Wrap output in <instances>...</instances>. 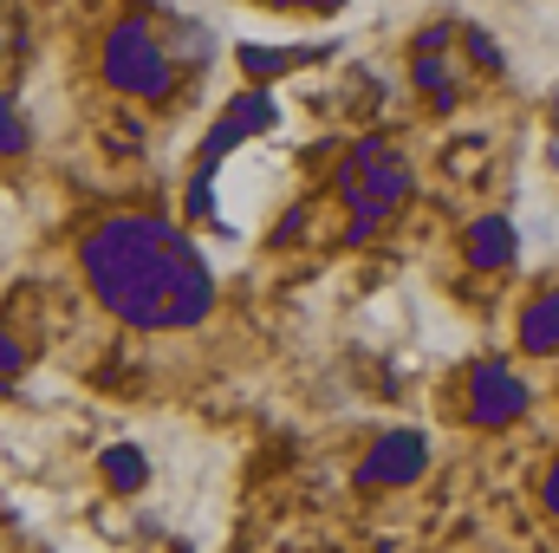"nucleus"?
<instances>
[{"label": "nucleus", "instance_id": "f257e3e1", "mask_svg": "<svg viewBox=\"0 0 559 553\" xmlns=\"http://www.w3.org/2000/svg\"><path fill=\"white\" fill-rule=\"evenodd\" d=\"M79 268L92 280V293L143 332H169V326H202L215 306V280L202 268V255L189 248L182 228L156 222V215H118L105 228L85 235Z\"/></svg>", "mask_w": 559, "mask_h": 553}, {"label": "nucleus", "instance_id": "f03ea898", "mask_svg": "<svg viewBox=\"0 0 559 553\" xmlns=\"http://www.w3.org/2000/svg\"><path fill=\"white\" fill-rule=\"evenodd\" d=\"M404 189H411V169H404V156L391 143H378V138L352 143V156L338 169V196H345V215H352V242H365L404 202Z\"/></svg>", "mask_w": 559, "mask_h": 553}, {"label": "nucleus", "instance_id": "7ed1b4c3", "mask_svg": "<svg viewBox=\"0 0 559 553\" xmlns=\"http://www.w3.org/2000/svg\"><path fill=\"white\" fill-rule=\"evenodd\" d=\"M105 79L131 98H163L169 79H176V52L150 33V20H124L105 39Z\"/></svg>", "mask_w": 559, "mask_h": 553}, {"label": "nucleus", "instance_id": "20e7f679", "mask_svg": "<svg viewBox=\"0 0 559 553\" xmlns=\"http://www.w3.org/2000/svg\"><path fill=\"white\" fill-rule=\"evenodd\" d=\"M280 111H274V98L267 92H241L222 118H215V131H209V143H202V169H215L235 143H248V138H261L267 125H274Z\"/></svg>", "mask_w": 559, "mask_h": 553}, {"label": "nucleus", "instance_id": "39448f33", "mask_svg": "<svg viewBox=\"0 0 559 553\" xmlns=\"http://www.w3.org/2000/svg\"><path fill=\"white\" fill-rule=\"evenodd\" d=\"M521 411H527V385L508 365H481L475 372V404H468V416L475 423H514Z\"/></svg>", "mask_w": 559, "mask_h": 553}, {"label": "nucleus", "instance_id": "423d86ee", "mask_svg": "<svg viewBox=\"0 0 559 553\" xmlns=\"http://www.w3.org/2000/svg\"><path fill=\"white\" fill-rule=\"evenodd\" d=\"M423 475V443L417 436H384L378 456L365 462V482H417Z\"/></svg>", "mask_w": 559, "mask_h": 553}, {"label": "nucleus", "instance_id": "0eeeda50", "mask_svg": "<svg viewBox=\"0 0 559 553\" xmlns=\"http://www.w3.org/2000/svg\"><path fill=\"white\" fill-rule=\"evenodd\" d=\"M468 261H475V268H508V261H514V228H508L501 215L475 222V228H468Z\"/></svg>", "mask_w": 559, "mask_h": 553}, {"label": "nucleus", "instance_id": "6e6552de", "mask_svg": "<svg viewBox=\"0 0 559 553\" xmlns=\"http://www.w3.org/2000/svg\"><path fill=\"white\" fill-rule=\"evenodd\" d=\"M312 59H332V46H241V66L274 79L286 66H312Z\"/></svg>", "mask_w": 559, "mask_h": 553}, {"label": "nucleus", "instance_id": "1a4fd4ad", "mask_svg": "<svg viewBox=\"0 0 559 553\" xmlns=\"http://www.w3.org/2000/svg\"><path fill=\"white\" fill-rule=\"evenodd\" d=\"M521 339H527V352H554V345H559V293H547V299H534V306H527Z\"/></svg>", "mask_w": 559, "mask_h": 553}, {"label": "nucleus", "instance_id": "9d476101", "mask_svg": "<svg viewBox=\"0 0 559 553\" xmlns=\"http://www.w3.org/2000/svg\"><path fill=\"white\" fill-rule=\"evenodd\" d=\"M176 52H189V66H209V52H215L209 26H202V20H182V26H176Z\"/></svg>", "mask_w": 559, "mask_h": 553}, {"label": "nucleus", "instance_id": "9b49d317", "mask_svg": "<svg viewBox=\"0 0 559 553\" xmlns=\"http://www.w3.org/2000/svg\"><path fill=\"white\" fill-rule=\"evenodd\" d=\"M105 475H111L118 489H138L143 482V456L138 449H111V456H105Z\"/></svg>", "mask_w": 559, "mask_h": 553}, {"label": "nucleus", "instance_id": "f8f14e48", "mask_svg": "<svg viewBox=\"0 0 559 553\" xmlns=\"http://www.w3.org/2000/svg\"><path fill=\"white\" fill-rule=\"evenodd\" d=\"M0 143H7V156H20V143H26V118H20L13 98H7V131H0Z\"/></svg>", "mask_w": 559, "mask_h": 553}, {"label": "nucleus", "instance_id": "ddd939ff", "mask_svg": "<svg viewBox=\"0 0 559 553\" xmlns=\"http://www.w3.org/2000/svg\"><path fill=\"white\" fill-rule=\"evenodd\" d=\"M468 52H475L481 66H501V46H495V39H488L481 26H468Z\"/></svg>", "mask_w": 559, "mask_h": 553}, {"label": "nucleus", "instance_id": "4468645a", "mask_svg": "<svg viewBox=\"0 0 559 553\" xmlns=\"http://www.w3.org/2000/svg\"><path fill=\"white\" fill-rule=\"evenodd\" d=\"M547 508L559 515V462H554V475H547Z\"/></svg>", "mask_w": 559, "mask_h": 553}, {"label": "nucleus", "instance_id": "2eb2a0df", "mask_svg": "<svg viewBox=\"0 0 559 553\" xmlns=\"http://www.w3.org/2000/svg\"><path fill=\"white\" fill-rule=\"evenodd\" d=\"M280 7H319V13H332L338 0H280Z\"/></svg>", "mask_w": 559, "mask_h": 553}]
</instances>
